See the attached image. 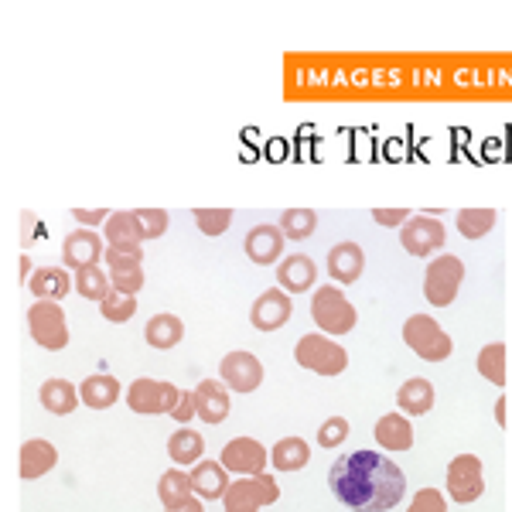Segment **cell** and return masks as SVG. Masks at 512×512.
Here are the masks:
<instances>
[{"label": "cell", "instance_id": "obj_1", "mask_svg": "<svg viewBox=\"0 0 512 512\" xmlns=\"http://www.w3.org/2000/svg\"><path fill=\"white\" fill-rule=\"evenodd\" d=\"M335 499L352 512H390L403 502L407 475L393 458L379 451H352L328 472Z\"/></svg>", "mask_w": 512, "mask_h": 512}, {"label": "cell", "instance_id": "obj_2", "mask_svg": "<svg viewBox=\"0 0 512 512\" xmlns=\"http://www.w3.org/2000/svg\"><path fill=\"white\" fill-rule=\"evenodd\" d=\"M311 321L328 335H349L359 315H355L349 297L338 291L335 284H321L315 287V294H311Z\"/></svg>", "mask_w": 512, "mask_h": 512}, {"label": "cell", "instance_id": "obj_3", "mask_svg": "<svg viewBox=\"0 0 512 512\" xmlns=\"http://www.w3.org/2000/svg\"><path fill=\"white\" fill-rule=\"evenodd\" d=\"M294 359L301 369L318 373V376H342L345 366H349V355H345L342 345L332 342V338H325L321 332L304 335L294 349Z\"/></svg>", "mask_w": 512, "mask_h": 512}, {"label": "cell", "instance_id": "obj_4", "mask_svg": "<svg viewBox=\"0 0 512 512\" xmlns=\"http://www.w3.org/2000/svg\"><path fill=\"white\" fill-rule=\"evenodd\" d=\"M403 342L414 349L424 362H444L454 352L451 335L431 315H410L403 321Z\"/></svg>", "mask_w": 512, "mask_h": 512}, {"label": "cell", "instance_id": "obj_5", "mask_svg": "<svg viewBox=\"0 0 512 512\" xmlns=\"http://www.w3.org/2000/svg\"><path fill=\"white\" fill-rule=\"evenodd\" d=\"M28 332L35 345L48 352H59L69 345V325H65V311L59 301H35L28 308Z\"/></svg>", "mask_w": 512, "mask_h": 512}, {"label": "cell", "instance_id": "obj_6", "mask_svg": "<svg viewBox=\"0 0 512 512\" xmlns=\"http://www.w3.org/2000/svg\"><path fill=\"white\" fill-rule=\"evenodd\" d=\"M181 400V390L175 383H168V379H134L127 390V407L134 410V414H168L178 407Z\"/></svg>", "mask_w": 512, "mask_h": 512}, {"label": "cell", "instance_id": "obj_7", "mask_svg": "<svg viewBox=\"0 0 512 512\" xmlns=\"http://www.w3.org/2000/svg\"><path fill=\"white\" fill-rule=\"evenodd\" d=\"M280 499V485L274 475H253V478H236L233 485H229L226 499H222V506L226 512H260L263 506H270V502Z\"/></svg>", "mask_w": 512, "mask_h": 512}, {"label": "cell", "instance_id": "obj_8", "mask_svg": "<svg viewBox=\"0 0 512 512\" xmlns=\"http://www.w3.org/2000/svg\"><path fill=\"white\" fill-rule=\"evenodd\" d=\"M461 280H465V263L451 253L437 256L424 274V297L434 304V308H448L454 297H458Z\"/></svg>", "mask_w": 512, "mask_h": 512}, {"label": "cell", "instance_id": "obj_9", "mask_svg": "<svg viewBox=\"0 0 512 512\" xmlns=\"http://www.w3.org/2000/svg\"><path fill=\"white\" fill-rule=\"evenodd\" d=\"M485 492V472H482V458L475 454H458L448 465V495L458 506L482 499Z\"/></svg>", "mask_w": 512, "mask_h": 512}, {"label": "cell", "instance_id": "obj_10", "mask_svg": "<svg viewBox=\"0 0 512 512\" xmlns=\"http://www.w3.org/2000/svg\"><path fill=\"white\" fill-rule=\"evenodd\" d=\"M400 243L410 256H431L441 250L448 239H444V226L437 216H410L407 226L400 229Z\"/></svg>", "mask_w": 512, "mask_h": 512}, {"label": "cell", "instance_id": "obj_11", "mask_svg": "<svg viewBox=\"0 0 512 512\" xmlns=\"http://www.w3.org/2000/svg\"><path fill=\"white\" fill-rule=\"evenodd\" d=\"M219 376H222V383L229 386V393H253L256 386L263 383V366L253 352L236 349V352L222 355Z\"/></svg>", "mask_w": 512, "mask_h": 512}, {"label": "cell", "instance_id": "obj_12", "mask_svg": "<svg viewBox=\"0 0 512 512\" xmlns=\"http://www.w3.org/2000/svg\"><path fill=\"white\" fill-rule=\"evenodd\" d=\"M219 461L226 465V472H233L239 478H253L267 472V448L253 437H236L222 448Z\"/></svg>", "mask_w": 512, "mask_h": 512}, {"label": "cell", "instance_id": "obj_13", "mask_svg": "<svg viewBox=\"0 0 512 512\" xmlns=\"http://www.w3.org/2000/svg\"><path fill=\"white\" fill-rule=\"evenodd\" d=\"M291 315H294V301H291V294L280 291V287L263 291L250 308V321L256 332H277V328H284L287 321H291Z\"/></svg>", "mask_w": 512, "mask_h": 512}, {"label": "cell", "instance_id": "obj_14", "mask_svg": "<svg viewBox=\"0 0 512 512\" xmlns=\"http://www.w3.org/2000/svg\"><path fill=\"white\" fill-rule=\"evenodd\" d=\"M106 256L103 250V236L93 233V229H72L62 243V263L72 270L82 267H99V260Z\"/></svg>", "mask_w": 512, "mask_h": 512}, {"label": "cell", "instance_id": "obj_15", "mask_svg": "<svg viewBox=\"0 0 512 512\" xmlns=\"http://www.w3.org/2000/svg\"><path fill=\"white\" fill-rule=\"evenodd\" d=\"M284 243H287V236L280 233V226L263 222V226H253L250 233H246L243 250H246V256H250V263H256V267H270V263L284 260Z\"/></svg>", "mask_w": 512, "mask_h": 512}, {"label": "cell", "instance_id": "obj_16", "mask_svg": "<svg viewBox=\"0 0 512 512\" xmlns=\"http://www.w3.org/2000/svg\"><path fill=\"white\" fill-rule=\"evenodd\" d=\"M103 239L110 250L120 253H144V229L137 222V212H110L103 226Z\"/></svg>", "mask_w": 512, "mask_h": 512}, {"label": "cell", "instance_id": "obj_17", "mask_svg": "<svg viewBox=\"0 0 512 512\" xmlns=\"http://www.w3.org/2000/svg\"><path fill=\"white\" fill-rule=\"evenodd\" d=\"M144 253H120V250H110L106 246V274H110V284L113 291L120 294H137L144 287Z\"/></svg>", "mask_w": 512, "mask_h": 512}, {"label": "cell", "instance_id": "obj_18", "mask_svg": "<svg viewBox=\"0 0 512 512\" xmlns=\"http://www.w3.org/2000/svg\"><path fill=\"white\" fill-rule=\"evenodd\" d=\"M229 386L222 379H202L195 386V414L202 424H222L229 417Z\"/></svg>", "mask_w": 512, "mask_h": 512}, {"label": "cell", "instance_id": "obj_19", "mask_svg": "<svg viewBox=\"0 0 512 512\" xmlns=\"http://www.w3.org/2000/svg\"><path fill=\"white\" fill-rule=\"evenodd\" d=\"M59 465V451H55L52 441H41V437H31V441L21 444L18 451V475L24 482H35V478L48 475Z\"/></svg>", "mask_w": 512, "mask_h": 512}, {"label": "cell", "instance_id": "obj_20", "mask_svg": "<svg viewBox=\"0 0 512 512\" xmlns=\"http://www.w3.org/2000/svg\"><path fill=\"white\" fill-rule=\"evenodd\" d=\"M315 280H318V267H315V260H311V256L291 253V256H284V260H280V267H277L280 291L304 294V291H311V287H315Z\"/></svg>", "mask_w": 512, "mask_h": 512}, {"label": "cell", "instance_id": "obj_21", "mask_svg": "<svg viewBox=\"0 0 512 512\" xmlns=\"http://www.w3.org/2000/svg\"><path fill=\"white\" fill-rule=\"evenodd\" d=\"M188 478H192V492L198 499H209V502L226 499L229 485H233L222 461H198L192 472H188Z\"/></svg>", "mask_w": 512, "mask_h": 512}, {"label": "cell", "instance_id": "obj_22", "mask_svg": "<svg viewBox=\"0 0 512 512\" xmlns=\"http://www.w3.org/2000/svg\"><path fill=\"white\" fill-rule=\"evenodd\" d=\"M362 267H366V253H362L359 243H338L328 250V274L338 284H355L362 277Z\"/></svg>", "mask_w": 512, "mask_h": 512}, {"label": "cell", "instance_id": "obj_23", "mask_svg": "<svg viewBox=\"0 0 512 512\" xmlns=\"http://www.w3.org/2000/svg\"><path fill=\"white\" fill-rule=\"evenodd\" d=\"M376 444L383 451H410L414 448V427L403 414H383L373 427Z\"/></svg>", "mask_w": 512, "mask_h": 512}, {"label": "cell", "instance_id": "obj_24", "mask_svg": "<svg viewBox=\"0 0 512 512\" xmlns=\"http://www.w3.org/2000/svg\"><path fill=\"white\" fill-rule=\"evenodd\" d=\"M38 400H41V407H45L48 414L65 417V414H72V410L79 407V403H82V396H79L76 386L69 383V379L52 376V379H45V383H41Z\"/></svg>", "mask_w": 512, "mask_h": 512}, {"label": "cell", "instance_id": "obj_25", "mask_svg": "<svg viewBox=\"0 0 512 512\" xmlns=\"http://www.w3.org/2000/svg\"><path fill=\"white\" fill-rule=\"evenodd\" d=\"M396 407H400V414H410V417L431 414V407H434L431 379H424V376L407 379V383L396 390Z\"/></svg>", "mask_w": 512, "mask_h": 512}, {"label": "cell", "instance_id": "obj_26", "mask_svg": "<svg viewBox=\"0 0 512 512\" xmlns=\"http://www.w3.org/2000/svg\"><path fill=\"white\" fill-rule=\"evenodd\" d=\"M79 396L86 407L93 410H110L113 403L120 400V379L110 376V373H96V376H86L79 383Z\"/></svg>", "mask_w": 512, "mask_h": 512}, {"label": "cell", "instance_id": "obj_27", "mask_svg": "<svg viewBox=\"0 0 512 512\" xmlns=\"http://www.w3.org/2000/svg\"><path fill=\"white\" fill-rule=\"evenodd\" d=\"M158 495H161V506L168 512H181L188 502H195V492H192V478H188L185 468H168L161 475V485H158Z\"/></svg>", "mask_w": 512, "mask_h": 512}, {"label": "cell", "instance_id": "obj_28", "mask_svg": "<svg viewBox=\"0 0 512 512\" xmlns=\"http://www.w3.org/2000/svg\"><path fill=\"white\" fill-rule=\"evenodd\" d=\"M35 301H62L72 291V280L62 267H38L28 280Z\"/></svg>", "mask_w": 512, "mask_h": 512}, {"label": "cell", "instance_id": "obj_29", "mask_svg": "<svg viewBox=\"0 0 512 512\" xmlns=\"http://www.w3.org/2000/svg\"><path fill=\"white\" fill-rule=\"evenodd\" d=\"M202 451H205V441L198 431L181 427V431L168 437V458L175 461L178 468H195L198 461H202Z\"/></svg>", "mask_w": 512, "mask_h": 512}, {"label": "cell", "instance_id": "obj_30", "mask_svg": "<svg viewBox=\"0 0 512 512\" xmlns=\"http://www.w3.org/2000/svg\"><path fill=\"white\" fill-rule=\"evenodd\" d=\"M308 461H311V448L304 437H284V441H277L274 451H270V465H274L277 472H301Z\"/></svg>", "mask_w": 512, "mask_h": 512}, {"label": "cell", "instance_id": "obj_31", "mask_svg": "<svg viewBox=\"0 0 512 512\" xmlns=\"http://www.w3.org/2000/svg\"><path fill=\"white\" fill-rule=\"evenodd\" d=\"M144 338H147L151 349L168 352V349H175L181 338H185V325H181L178 315H154L151 321H147Z\"/></svg>", "mask_w": 512, "mask_h": 512}, {"label": "cell", "instance_id": "obj_32", "mask_svg": "<svg viewBox=\"0 0 512 512\" xmlns=\"http://www.w3.org/2000/svg\"><path fill=\"white\" fill-rule=\"evenodd\" d=\"M76 294H82L86 301H99V304H103L106 297L113 294L110 274H103V267H82V270H76Z\"/></svg>", "mask_w": 512, "mask_h": 512}, {"label": "cell", "instance_id": "obj_33", "mask_svg": "<svg viewBox=\"0 0 512 512\" xmlns=\"http://www.w3.org/2000/svg\"><path fill=\"white\" fill-rule=\"evenodd\" d=\"M478 373H482L495 386L506 383V345H502V342L485 345V349L478 352Z\"/></svg>", "mask_w": 512, "mask_h": 512}, {"label": "cell", "instance_id": "obj_34", "mask_svg": "<svg viewBox=\"0 0 512 512\" xmlns=\"http://www.w3.org/2000/svg\"><path fill=\"white\" fill-rule=\"evenodd\" d=\"M318 229V216L311 209H287L280 212V233L287 239H308Z\"/></svg>", "mask_w": 512, "mask_h": 512}, {"label": "cell", "instance_id": "obj_35", "mask_svg": "<svg viewBox=\"0 0 512 512\" xmlns=\"http://www.w3.org/2000/svg\"><path fill=\"white\" fill-rule=\"evenodd\" d=\"M495 212L492 209H465L458 212V233L465 239H482L495 226Z\"/></svg>", "mask_w": 512, "mask_h": 512}, {"label": "cell", "instance_id": "obj_36", "mask_svg": "<svg viewBox=\"0 0 512 512\" xmlns=\"http://www.w3.org/2000/svg\"><path fill=\"white\" fill-rule=\"evenodd\" d=\"M99 311H103L106 321H113V325H123V321H130V318L137 315V294L113 291L103 304H99Z\"/></svg>", "mask_w": 512, "mask_h": 512}, {"label": "cell", "instance_id": "obj_37", "mask_svg": "<svg viewBox=\"0 0 512 512\" xmlns=\"http://www.w3.org/2000/svg\"><path fill=\"white\" fill-rule=\"evenodd\" d=\"M195 226L205 236H222L233 226V209H195Z\"/></svg>", "mask_w": 512, "mask_h": 512}, {"label": "cell", "instance_id": "obj_38", "mask_svg": "<svg viewBox=\"0 0 512 512\" xmlns=\"http://www.w3.org/2000/svg\"><path fill=\"white\" fill-rule=\"evenodd\" d=\"M345 437H349V420H345V417H328L325 424L318 427V444H321V448H328V451L338 448Z\"/></svg>", "mask_w": 512, "mask_h": 512}, {"label": "cell", "instance_id": "obj_39", "mask_svg": "<svg viewBox=\"0 0 512 512\" xmlns=\"http://www.w3.org/2000/svg\"><path fill=\"white\" fill-rule=\"evenodd\" d=\"M137 222L144 229V239H158L168 233V212L161 209H137Z\"/></svg>", "mask_w": 512, "mask_h": 512}, {"label": "cell", "instance_id": "obj_40", "mask_svg": "<svg viewBox=\"0 0 512 512\" xmlns=\"http://www.w3.org/2000/svg\"><path fill=\"white\" fill-rule=\"evenodd\" d=\"M407 512H448V502H444V495L437 489H420Z\"/></svg>", "mask_w": 512, "mask_h": 512}, {"label": "cell", "instance_id": "obj_41", "mask_svg": "<svg viewBox=\"0 0 512 512\" xmlns=\"http://www.w3.org/2000/svg\"><path fill=\"white\" fill-rule=\"evenodd\" d=\"M373 219H376V226H386V229H393V226H407V219H410V212L407 209H376L373 212Z\"/></svg>", "mask_w": 512, "mask_h": 512}, {"label": "cell", "instance_id": "obj_42", "mask_svg": "<svg viewBox=\"0 0 512 512\" xmlns=\"http://www.w3.org/2000/svg\"><path fill=\"white\" fill-rule=\"evenodd\" d=\"M171 417H175L181 427H188V420L198 417L195 414V393H181V400H178V407L171 410Z\"/></svg>", "mask_w": 512, "mask_h": 512}, {"label": "cell", "instance_id": "obj_43", "mask_svg": "<svg viewBox=\"0 0 512 512\" xmlns=\"http://www.w3.org/2000/svg\"><path fill=\"white\" fill-rule=\"evenodd\" d=\"M72 216H76V222H82L86 229H93V226H106L110 212H103V209H76Z\"/></svg>", "mask_w": 512, "mask_h": 512}, {"label": "cell", "instance_id": "obj_44", "mask_svg": "<svg viewBox=\"0 0 512 512\" xmlns=\"http://www.w3.org/2000/svg\"><path fill=\"white\" fill-rule=\"evenodd\" d=\"M28 267H31V260H28V256H21V263H18V280H21V284H24V280H31Z\"/></svg>", "mask_w": 512, "mask_h": 512}, {"label": "cell", "instance_id": "obj_45", "mask_svg": "<svg viewBox=\"0 0 512 512\" xmlns=\"http://www.w3.org/2000/svg\"><path fill=\"white\" fill-rule=\"evenodd\" d=\"M495 420L506 424V400H495Z\"/></svg>", "mask_w": 512, "mask_h": 512}, {"label": "cell", "instance_id": "obj_46", "mask_svg": "<svg viewBox=\"0 0 512 512\" xmlns=\"http://www.w3.org/2000/svg\"><path fill=\"white\" fill-rule=\"evenodd\" d=\"M164 512H168V509H164Z\"/></svg>", "mask_w": 512, "mask_h": 512}]
</instances>
